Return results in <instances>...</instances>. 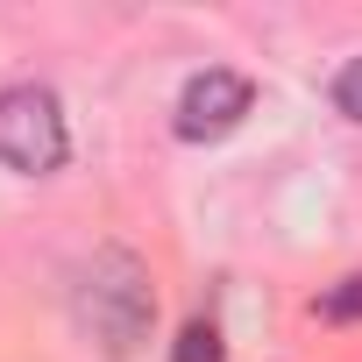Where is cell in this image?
Segmentation results:
<instances>
[{
    "instance_id": "obj_2",
    "label": "cell",
    "mask_w": 362,
    "mask_h": 362,
    "mask_svg": "<svg viewBox=\"0 0 362 362\" xmlns=\"http://www.w3.org/2000/svg\"><path fill=\"white\" fill-rule=\"evenodd\" d=\"M71 135H64V107L50 86H8L0 93V163L22 177H50L64 163Z\"/></svg>"
},
{
    "instance_id": "obj_3",
    "label": "cell",
    "mask_w": 362,
    "mask_h": 362,
    "mask_svg": "<svg viewBox=\"0 0 362 362\" xmlns=\"http://www.w3.org/2000/svg\"><path fill=\"white\" fill-rule=\"evenodd\" d=\"M256 107L249 78L242 71H199L185 93H177V135L185 142H221L242 128V114Z\"/></svg>"
},
{
    "instance_id": "obj_6",
    "label": "cell",
    "mask_w": 362,
    "mask_h": 362,
    "mask_svg": "<svg viewBox=\"0 0 362 362\" xmlns=\"http://www.w3.org/2000/svg\"><path fill=\"white\" fill-rule=\"evenodd\" d=\"M334 107H341L348 121H362V57L341 64V78H334Z\"/></svg>"
},
{
    "instance_id": "obj_5",
    "label": "cell",
    "mask_w": 362,
    "mask_h": 362,
    "mask_svg": "<svg viewBox=\"0 0 362 362\" xmlns=\"http://www.w3.org/2000/svg\"><path fill=\"white\" fill-rule=\"evenodd\" d=\"M170 362H221V327H214V320H185Z\"/></svg>"
},
{
    "instance_id": "obj_4",
    "label": "cell",
    "mask_w": 362,
    "mask_h": 362,
    "mask_svg": "<svg viewBox=\"0 0 362 362\" xmlns=\"http://www.w3.org/2000/svg\"><path fill=\"white\" fill-rule=\"evenodd\" d=\"M313 313H320L327 327H348V320H362V277H341L334 291H320V298H313Z\"/></svg>"
},
{
    "instance_id": "obj_1",
    "label": "cell",
    "mask_w": 362,
    "mask_h": 362,
    "mask_svg": "<svg viewBox=\"0 0 362 362\" xmlns=\"http://www.w3.org/2000/svg\"><path fill=\"white\" fill-rule=\"evenodd\" d=\"M149 320H156V291H149L142 256L135 249H100L78 270V327L107 355H135L149 341Z\"/></svg>"
}]
</instances>
